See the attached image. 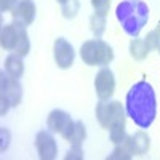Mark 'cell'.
<instances>
[{"mask_svg": "<svg viewBox=\"0 0 160 160\" xmlns=\"http://www.w3.org/2000/svg\"><path fill=\"white\" fill-rule=\"evenodd\" d=\"M35 148L42 160H53L58 155V144L53 138L51 131H38L35 136Z\"/></svg>", "mask_w": 160, "mask_h": 160, "instance_id": "30bf717a", "label": "cell"}, {"mask_svg": "<svg viewBox=\"0 0 160 160\" xmlns=\"http://www.w3.org/2000/svg\"><path fill=\"white\" fill-rule=\"evenodd\" d=\"M22 99V87L19 85L18 78L7 77L2 74L0 78V101H2V111L0 114L5 115L10 108H16Z\"/></svg>", "mask_w": 160, "mask_h": 160, "instance_id": "5b68a950", "label": "cell"}, {"mask_svg": "<svg viewBox=\"0 0 160 160\" xmlns=\"http://www.w3.org/2000/svg\"><path fill=\"white\" fill-rule=\"evenodd\" d=\"M95 90H96V95H98L99 101H108L114 95V91H115V77H114V72L109 68L104 66V68L96 74Z\"/></svg>", "mask_w": 160, "mask_h": 160, "instance_id": "ba28073f", "label": "cell"}, {"mask_svg": "<svg viewBox=\"0 0 160 160\" xmlns=\"http://www.w3.org/2000/svg\"><path fill=\"white\" fill-rule=\"evenodd\" d=\"M125 111L139 128H149L152 125L157 115V98L151 83L141 80L128 90Z\"/></svg>", "mask_w": 160, "mask_h": 160, "instance_id": "6da1fadb", "label": "cell"}, {"mask_svg": "<svg viewBox=\"0 0 160 160\" xmlns=\"http://www.w3.org/2000/svg\"><path fill=\"white\" fill-rule=\"evenodd\" d=\"M47 127L51 133H59L68 141L74 127H75V122L71 118V115L68 112H64L61 109H55L50 112V115L47 118Z\"/></svg>", "mask_w": 160, "mask_h": 160, "instance_id": "52a82bcc", "label": "cell"}, {"mask_svg": "<svg viewBox=\"0 0 160 160\" xmlns=\"http://www.w3.org/2000/svg\"><path fill=\"white\" fill-rule=\"evenodd\" d=\"M96 118L102 128L109 130L114 123L125 118V109L120 101H101L96 106Z\"/></svg>", "mask_w": 160, "mask_h": 160, "instance_id": "8992f818", "label": "cell"}, {"mask_svg": "<svg viewBox=\"0 0 160 160\" xmlns=\"http://www.w3.org/2000/svg\"><path fill=\"white\" fill-rule=\"evenodd\" d=\"M151 50H152V47L146 38H133L130 42V55L136 61L146 59L148 55L151 53Z\"/></svg>", "mask_w": 160, "mask_h": 160, "instance_id": "4fadbf2b", "label": "cell"}, {"mask_svg": "<svg viewBox=\"0 0 160 160\" xmlns=\"http://www.w3.org/2000/svg\"><path fill=\"white\" fill-rule=\"evenodd\" d=\"M87 138V130H85V125L83 122H80V120H77L75 122V127L71 133V136H69V142L72 148H82V142L85 141Z\"/></svg>", "mask_w": 160, "mask_h": 160, "instance_id": "e0dca14e", "label": "cell"}, {"mask_svg": "<svg viewBox=\"0 0 160 160\" xmlns=\"http://www.w3.org/2000/svg\"><path fill=\"white\" fill-rule=\"evenodd\" d=\"M133 157V151L130 148V141H128V136L117 144V148L114 149V152L108 157V160H130Z\"/></svg>", "mask_w": 160, "mask_h": 160, "instance_id": "9a60e30c", "label": "cell"}, {"mask_svg": "<svg viewBox=\"0 0 160 160\" xmlns=\"http://www.w3.org/2000/svg\"><path fill=\"white\" fill-rule=\"evenodd\" d=\"M91 5H93V8H95V11L108 15L109 7H111V0H91Z\"/></svg>", "mask_w": 160, "mask_h": 160, "instance_id": "44dd1931", "label": "cell"}, {"mask_svg": "<svg viewBox=\"0 0 160 160\" xmlns=\"http://www.w3.org/2000/svg\"><path fill=\"white\" fill-rule=\"evenodd\" d=\"M5 71L10 77L13 78H21L24 74V62H22V56L16 55V53H11L7 56L5 59Z\"/></svg>", "mask_w": 160, "mask_h": 160, "instance_id": "5bb4252c", "label": "cell"}, {"mask_svg": "<svg viewBox=\"0 0 160 160\" xmlns=\"http://www.w3.org/2000/svg\"><path fill=\"white\" fill-rule=\"evenodd\" d=\"M0 43H2L3 50L13 51L19 56H26L31 50V42H29V35L26 26L18 24V22H11L3 26L2 35H0Z\"/></svg>", "mask_w": 160, "mask_h": 160, "instance_id": "3957f363", "label": "cell"}, {"mask_svg": "<svg viewBox=\"0 0 160 160\" xmlns=\"http://www.w3.org/2000/svg\"><path fill=\"white\" fill-rule=\"evenodd\" d=\"M125 127H127V122H125V118H123V120H120V122L114 123V125L109 128V136H111V141H112L114 144L122 142V141L127 138Z\"/></svg>", "mask_w": 160, "mask_h": 160, "instance_id": "ac0fdd59", "label": "cell"}, {"mask_svg": "<svg viewBox=\"0 0 160 160\" xmlns=\"http://www.w3.org/2000/svg\"><path fill=\"white\" fill-rule=\"evenodd\" d=\"M115 15L123 31L136 38L149 19V7L142 0H123L117 5Z\"/></svg>", "mask_w": 160, "mask_h": 160, "instance_id": "7a4b0ae2", "label": "cell"}, {"mask_svg": "<svg viewBox=\"0 0 160 160\" xmlns=\"http://www.w3.org/2000/svg\"><path fill=\"white\" fill-rule=\"evenodd\" d=\"M56 2H58V3H59V5H62V3H64V2H66V0H56Z\"/></svg>", "mask_w": 160, "mask_h": 160, "instance_id": "cb8c5ba5", "label": "cell"}, {"mask_svg": "<svg viewBox=\"0 0 160 160\" xmlns=\"http://www.w3.org/2000/svg\"><path fill=\"white\" fill-rule=\"evenodd\" d=\"M35 3L32 0H19V3L16 5V8L11 11V16H13V22H18L22 26H31L35 19Z\"/></svg>", "mask_w": 160, "mask_h": 160, "instance_id": "8fae6325", "label": "cell"}, {"mask_svg": "<svg viewBox=\"0 0 160 160\" xmlns=\"http://www.w3.org/2000/svg\"><path fill=\"white\" fill-rule=\"evenodd\" d=\"M71 158H83V152H82V148H72L68 155H66V160H71Z\"/></svg>", "mask_w": 160, "mask_h": 160, "instance_id": "603a6c76", "label": "cell"}, {"mask_svg": "<svg viewBox=\"0 0 160 160\" xmlns=\"http://www.w3.org/2000/svg\"><path fill=\"white\" fill-rule=\"evenodd\" d=\"M146 40L151 43L152 48H155L158 53H160V22L157 24V28L154 31H151L148 34V37H146Z\"/></svg>", "mask_w": 160, "mask_h": 160, "instance_id": "ffe728a7", "label": "cell"}, {"mask_svg": "<svg viewBox=\"0 0 160 160\" xmlns=\"http://www.w3.org/2000/svg\"><path fill=\"white\" fill-rule=\"evenodd\" d=\"M106 16L104 13H98L95 11L90 18V28H91V32L95 34L96 38H101V35L104 34V29H106Z\"/></svg>", "mask_w": 160, "mask_h": 160, "instance_id": "2e32d148", "label": "cell"}, {"mask_svg": "<svg viewBox=\"0 0 160 160\" xmlns=\"http://www.w3.org/2000/svg\"><path fill=\"white\" fill-rule=\"evenodd\" d=\"M128 141L135 155H144L151 148V138L144 131H136L133 136H128Z\"/></svg>", "mask_w": 160, "mask_h": 160, "instance_id": "7c38bea8", "label": "cell"}, {"mask_svg": "<svg viewBox=\"0 0 160 160\" xmlns=\"http://www.w3.org/2000/svg\"><path fill=\"white\" fill-rule=\"evenodd\" d=\"M19 3V0H0V10L2 11H13Z\"/></svg>", "mask_w": 160, "mask_h": 160, "instance_id": "7402d4cb", "label": "cell"}, {"mask_svg": "<svg viewBox=\"0 0 160 160\" xmlns=\"http://www.w3.org/2000/svg\"><path fill=\"white\" fill-rule=\"evenodd\" d=\"M80 58L87 66H108L114 59V50L101 38L87 40L80 47Z\"/></svg>", "mask_w": 160, "mask_h": 160, "instance_id": "277c9868", "label": "cell"}, {"mask_svg": "<svg viewBox=\"0 0 160 160\" xmlns=\"http://www.w3.org/2000/svg\"><path fill=\"white\" fill-rule=\"evenodd\" d=\"M80 10V2L78 0H66V2L61 5V11H62V16L72 19L77 16V13Z\"/></svg>", "mask_w": 160, "mask_h": 160, "instance_id": "d6986e66", "label": "cell"}, {"mask_svg": "<svg viewBox=\"0 0 160 160\" xmlns=\"http://www.w3.org/2000/svg\"><path fill=\"white\" fill-rule=\"evenodd\" d=\"M53 56H55V62L59 69H69L74 64L75 51L68 40L59 37L55 40V45H53Z\"/></svg>", "mask_w": 160, "mask_h": 160, "instance_id": "9c48e42d", "label": "cell"}]
</instances>
